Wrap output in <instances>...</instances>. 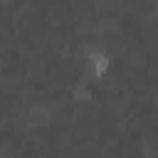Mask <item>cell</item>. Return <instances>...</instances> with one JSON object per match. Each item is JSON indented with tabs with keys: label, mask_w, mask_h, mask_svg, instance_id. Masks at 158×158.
<instances>
[{
	"label": "cell",
	"mask_w": 158,
	"mask_h": 158,
	"mask_svg": "<svg viewBox=\"0 0 158 158\" xmlns=\"http://www.w3.org/2000/svg\"><path fill=\"white\" fill-rule=\"evenodd\" d=\"M86 59H89V64H91V74H94V77H101V74L106 72V67H109V57H106L104 52H99V49H89V52H86Z\"/></svg>",
	"instance_id": "obj_1"
}]
</instances>
